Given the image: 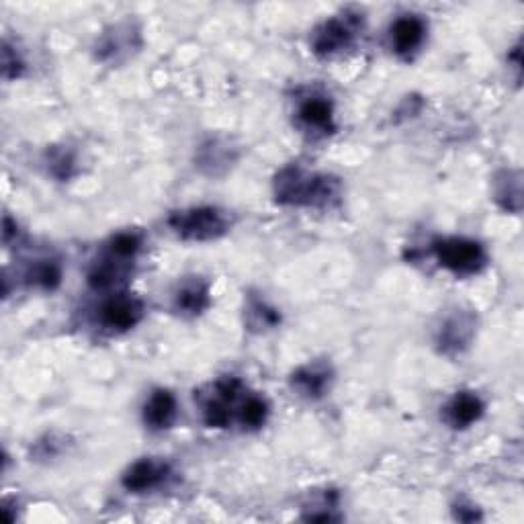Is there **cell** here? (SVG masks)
I'll use <instances>...</instances> for the list:
<instances>
[{
    "label": "cell",
    "instance_id": "1",
    "mask_svg": "<svg viewBox=\"0 0 524 524\" xmlns=\"http://www.w3.org/2000/svg\"><path fill=\"white\" fill-rule=\"evenodd\" d=\"M275 201L287 207H328L340 197V181L330 174L305 170L289 164L281 168L273 183Z\"/></svg>",
    "mask_w": 524,
    "mask_h": 524
},
{
    "label": "cell",
    "instance_id": "2",
    "mask_svg": "<svg viewBox=\"0 0 524 524\" xmlns=\"http://www.w3.org/2000/svg\"><path fill=\"white\" fill-rule=\"evenodd\" d=\"M168 228L174 236H179L185 242H213L224 238L232 222L224 209L199 205L172 211L166 220Z\"/></svg>",
    "mask_w": 524,
    "mask_h": 524
},
{
    "label": "cell",
    "instance_id": "3",
    "mask_svg": "<svg viewBox=\"0 0 524 524\" xmlns=\"http://www.w3.org/2000/svg\"><path fill=\"white\" fill-rule=\"evenodd\" d=\"M432 252L439 265L455 277H473L488 265V252L484 244L471 238H439L432 242Z\"/></svg>",
    "mask_w": 524,
    "mask_h": 524
},
{
    "label": "cell",
    "instance_id": "4",
    "mask_svg": "<svg viewBox=\"0 0 524 524\" xmlns=\"http://www.w3.org/2000/svg\"><path fill=\"white\" fill-rule=\"evenodd\" d=\"M361 29V17L357 13H342L338 17L326 19L312 33V52L320 58L336 56L353 46V41Z\"/></svg>",
    "mask_w": 524,
    "mask_h": 524
},
{
    "label": "cell",
    "instance_id": "5",
    "mask_svg": "<svg viewBox=\"0 0 524 524\" xmlns=\"http://www.w3.org/2000/svg\"><path fill=\"white\" fill-rule=\"evenodd\" d=\"M144 314L146 308L142 299L127 293H117L101 303L97 320L105 330L121 334L134 330L144 320Z\"/></svg>",
    "mask_w": 524,
    "mask_h": 524
},
{
    "label": "cell",
    "instance_id": "6",
    "mask_svg": "<svg viewBox=\"0 0 524 524\" xmlns=\"http://www.w3.org/2000/svg\"><path fill=\"white\" fill-rule=\"evenodd\" d=\"M170 475L172 469L166 461L144 457L127 467V471L121 477V486L129 494H148L158 490L162 484H166Z\"/></svg>",
    "mask_w": 524,
    "mask_h": 524
},
{
    "label": "cell",
    "instance_id": "7",
    "mask_svg": "<svg viewBox=\"0 0 524 524\" xmlns=\"http://www.w3.org/2000/svg\"><path fill=\"white\" fill-rule=\"evenodd\" d=\"M428 23L420 15H402L389 27V46L402 60H412L424 46Z\"/></svg>",
    "mask_w": 524,
    "mask_h": 524
},
{
    "label": "cell",
    "instance_id": "8",
    "mask_svg": "<svg viewBox=\"0 0 524 524\" xmlns=\"http://www.w3.org/2000/svg\"><path fill=\"white\" fill-rule=\"evenodd\" d=\"M142 46L140 31L131 23H119L107 29L97 43V58L101 62L119 64Z\"/></svg>",
    "mask_w": 524,
    "mask_h": 524
},
{
    "label": "cell",
    "instance_id": "9",
    "mask_svg": "<svg viewBox=\"0 0 524 524\" xmlns=\"http://www.w3.org/2000/svg\"><path fill=\"white\" fill-rule=\"evenodd\" d=\"M475 338V316L469 312H455L436 330V346L443 355H461Z\"/></svg>",
    "mask_w": 524,
    "mask_h": 524
},
{
    "label": "cell",
    "instance_id": "10",
    "mask_svg": "<svg viewBox=\"0 0 524 524\" xmlns=\"http://www.w3.org/2000/svg\"><path fill=\"white\" fill-rule=\"evenodd\" d=\"M289 381H291V387H293L297 396L316 402V400H322L330 391L332 381H334V373H332L330 365L314 361V363L301 365L299 369H295Z\"/></svg>",
    "mask_w": 524,
    "mask_h": 524
},
{
    "label": "cell",
    "instance_id": "11",
    "mask_svg": "<svg viewBox=\"0 0 524 524\" xmlns=\"http://www.w3.org/2000/svg\"><path fill=\"white\" fill-rule=\"evenodd\" d=\"M297 121L303 129H308L310 134H334L336 121H334V105L324 95H310L305 97L297 107Z\"/></svg>",
    "mask_w": 524,
    "mask_h": 524
},
{
    "label": "cell",
    "instance_id": "12",
    "mask_svg": "<svg viewBox=\"0 0 524 524\" xmlns=\"http://www.w3.org/2000/svg\"><path fill=\"white\" fill-rule=\"evenodd\" d=\"M486 414L484 400L475 391H457L455 396L443 408V420L453 430H465Z\"/></svg>",
    "mask_w": 524,
    "mask_h": 524
},
{
    "label": "cell",
    "instance_id": "13",
    "mask_svg": "<svg viewBox=\"0 0 524 524\" xmlns=\"http://www.w3.org/2000/svg\"><path fill=\"white\" fill-rule=\"evenodd\" d=\"M177 416H179L177 396L164 387L154 389L142 408V420L154 432L168 430L174 422H177Z\"/></svg>",
    "mask_w": 524,
    "mask_h": 524
},
{
    "label": "cell",
    "instance_id": "14",
    "mask_svg": "<svg viewBox=\"0 0 524 524\" xmlns=\"http://www.w3.org/2000/svg\"><path fill=\"white\" fill-rule=\"evenodd\" d=\"M211 305L209 285L201 277L183 281L172 295V308L185 318H197L207 312Z\"/></svg>",
    "mask_w": 524,
    "mask_h": 524
},
{
    "label": "cell",
    "instance_id": "15",
    "mask_svg": "<svg viewBox=\"0 0 524 524\" xmlns=\"http://www.w3.org/2000/svg\"><path fill=\"white\" fill-rule=\"evenodd\" d=\"M238 154L236 148H232L226 140L211 138L203 142L197 150V164L203 172L217 177V174H224L230 170V166L236 162Z\"/></svg>",
    "mask_w": 524,
    "mask_h": 524
},
{
    "label": "cell",
    "instance_id": "16",
    "mask_svg": "<svg viewBox=\"0 0 524 524\" xmlns=\"http://www.w3.org/2000/svg\"><path fill=\"white\" fill-rule=\"evenodd\" d=\"M62 265L56 258H39L31 262L25 271V283L41 289V291H56L62 285Z\"/></svg>",
    "mask_w": 524,
    "mask_h": 524
},
{
    "label": "cell",
    "instance_id": "17",
    "mask_svg": "<svg viewBox=\"0 0 524 524\" xmlns=\"http://www.w3.org/2000/svg\"><path fill=\"white\" fill-rule=\"evenodd\" d=\"M246 322H248L250 330L265 332V330H273L281 324V314L265 299L250 297L248 303H246Z\"/></svg>",
    "mask_w": 524,
    "mask_h": 524
},
{
    "label": "cell",
    "instance_id": "18",
    "mask_svg": "<svg viewBox=\"0 0 524 524\" xmlns=\"http://www.w3.org/2000/svg\"><path fill=\"white\" fill-rule=\"evenodd\" d=\"M142 248L144 236L140 232H117L107 242V254L125 262H134Z\"/></svg>",
    "mask_w": 524,
    "mask_h": 524
},
{
    "label": "cell",
    "instance_id": "19",
    "mask_svg": "<svg viewBox=\"0 0 524 524\" xmlns=\"http://www.w3.org/2000/svg\"><path fill=\"white\" fill-rule=\"evenodd\" d=\"M269 414H271V406L265 398H260V396H248L240 404V410H238L240 424L246 430H258L265 426L269 420Z\"/></svg>",
    "mask_w": 524,
    "mask_h": 524
},
{
    "label": "cell",
    "instance_id": "20",
    "mask_svg": "<svg viewBox=\"0 0 524 524\" xmlns=\"http://www.w3.org/2000/svg\"><path fill=\"white\" fill-rule=\"evenodd\" d=\"M496 199L506 211H514V213L520 211V177L518 174L508 172V170L502 172Z\"/></svg>",
    "mask_w": 524,
    "mask_h": 524
},
{
    "label": "cell",
    "instance_id": "21",
    "mask_svg": "<svg viewBox=\"0 0 524 524\" xmlns=\"http://www.w3.org/2000/svg\"><path fill=\"white\" fill-rule=\"evenodd\" d=\"M230 402L222 400V398H211L205 406H203V420L209 428H228L232 422V410H230Z\"/></svg>",
    "mask_w": 524,
    "mask_h": 524
},
{
    "label": "cell",
    "instance_id": "22",
    "mask_svg": "<svg viewBox=\"0 0 524 524\" xmlns=\"http://www.w3.org/2000/svg\"><path fill=\"white\" fill-rule=\"evenodd\" d=\"M48 168L58 181H68L76 168V156L68 148H54L48 152Z\"/></svg>",
    "mask_w": 524,
    "mask_h": 524
},
{
    "label": "cell",
    "instance_id": "23",
    "mask_svg": "<svg viewBox=\"0 0 524 524\" xmlns=\"http://www.w3.org/2000/svg\"><path fill=\"white\" fill-rule=\"evenodd\" d=\"M25 72V60L21 54L11 46L9 41H5L3 46V76L5 80H15L21 78Z\"/></svg>",
    "mask_w": 524,
    "mask_h": 524
},
{
    "label": "cell",
    "instance_id": "24",
    "mask_svg": "<svg viewBox=\"0 0 524 524\" xmlns=\"http://www.w3.org/2000/svg\"><path fill=\"white\" fill-rule=\"evenodd\" d=\"M455 516H457L459 520H463V522H473V520L482 518V516H479V512H477V508L471 506V504H459V506H455Z\"/></svg>",
    "mask_w": 524,
    "mask_h": 524
},
{
    "label": "cell",
    "instance_id": "25",
    "mask_svg": "<svg viewBox=\"0 0 524 524\" xmlns=\"http://www.w3.org/2000/svg\"><path fill=\"white\" fill-rule=\"evenodd\" d=\"M17 236H19V226H17L15 220H11V217L7 215L5 222H3V240H5V244L9 246L13 242V238L17 240Z\"/></svg>",
    "mask_w": 524,
    "mask_h": 524
}]
</instances>
